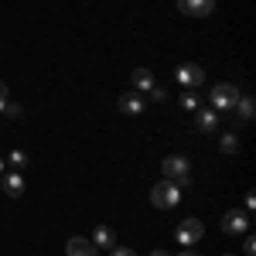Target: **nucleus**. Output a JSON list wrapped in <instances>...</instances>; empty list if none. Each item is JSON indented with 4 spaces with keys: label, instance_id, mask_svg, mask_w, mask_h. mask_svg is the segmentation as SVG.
<instances>
[{
    "label": "nucleus",
    "instance_id": "1",
    "mask_svg": "<svg viewBox=\"0 0 256 256\" xmlns=\"http://www.w3.org/2000/svg\"><path fill=\"white\" fill-rule=\"evenodd\" d=\"M150 202H154V208H164V212H168V208H178V205H181V188H178L174 181L164 178V181H158V184L150 188Z\"/></svg>",
    "mask_w": 256,
    "mask_h": 256
},
{
    "label": "nucleus",
    "instance_id": "2",
    "mask_svg": "<svg viewBox=\"0 0 256 256\" xmlns=\"http://www.w3.org/2000/svg\"><path fill=\"white\" fill-rule=\"evenodd\" d=\"M160 174L168 178V181H174L178 188L192 184V174H188V158H181V154H171V158L160 160Z\"/></svg>",
    "mask_w": 256,
    "mask_h": 256
},
{
    "label": "nucleus",
    "instance_id": "3",
    "mask_svg": "<svg viewBox=\"0 0 256 256\" xmlns=\"http://www.w3.org/2000/svg\"><path fill=\"white\" fill-rule=\"evenodd\" d=\"M239 99V89L232 86V82H218V86H212V96H208V102H212V110L216 113H226V110H232Z\"/></svg>",
    "mask_w": 256,
    "mask_h": 256
},
{
    "label": "nucleus",
    "instance_id": "4",
    "mask_svg": "<svg viewBox=\"0 0 256 256\" xmlns=\"http://www.w3.org/2000/svg\"><path fill=\"white\" fill-rule=\"evenodd\" d=\"M174 79L181 89H198V86H205V68L195 65V62H188V65H178L174 68Z\"/></svg>",
    "mask_w": 256,
    "mask_h": 256
},
{
    "label": "nucleus",
    "instance_id": "5",
    "mask_svg": "<svg viewBox=\"0 0 256 256\" xmlns=\"http://www.w3.org/2000/svg\"><path fill=\"white\" fill-rule=\"evenodd\" d=\"M218 229H222L226 236H246V229H250V212H239V208L226 212L222 222H218Z\"/></svg>",
    "mask_w": 256,
    "mask_h": 256
},
{
    "label": "nucleus",
    "instance_id": "6",
    "mask_svg": "<svg viewBox=\"0 0 256 256\" xmlns=\"http://www.w3.org/2000/svg\"><path fill=\"white\" fill-rule=\"evenodd\" d=\"M174 236H178V242H181V246H195L198 239L205 236V226H202L198 218H184V222L174 229Z\"/></svg>",
    "mask_w": 256,
    "mask_h": 256
},
{
    "label": "nucleus",
    "instance_id": "7",
    "mask_svg": "<svg viewBox=\"0 0 256 256\" xmlns=\"http://www.w3.org/2000/svg\"><path fill=\"white\" fill-rule=\"evenodd\" d=\"M178 10L188 18H208L216 10V0H178Z\"/></svg>",
    "mask_w": 256,
    "mask_h": 256
},
{
    "label": "nucleus",
    "instance_id": "8",
    "mask_svg": "<svg viewBox=\"0 0 256 256\" xmlns=\"http://www.w3.org/2000/svg\"><path fill=\"white\" fill-rule=\"evenodd\" d=\"M65 256H99V250L92 246V239L86 236H72L65 242Z\"/></svg>",
    "mask_w": 256,
    "mask_h": 256
},
{
    "label": "nucleus",
    "instance_id": "9",
    "mask_svg": "<svg viewBox=\"0 0 256 256\" xmlns=\"http://www.w3.org/2000/svg\"><path fill=\"white\" fill-rule=\"evenodd\" d=\"M116 106H120V113H126V116H140V113L147 110V102H144L140 92H123Z\"/></svg>",
    "mask_w": 256,
    "mask_h": 256
},
{
    "label": "nucleus",
    "instance_id": "10",
    "mask_svg": "<svg viewBox=\"0 0 256 256\" xmlns=\"http://www.w3.org/2000/svg\"><path fill=\"white\" fill-rule=\"evenodd\" d=\"M195 126H198V130H205V134L218 130V113L212 110V106H202V110H195Z\"/></svg>",
    "mask_w": 256,
    "mask_h": 256
},
{
    "label": "nucleus",
    "instance_id": "11",
    "mask_svg": "<svg viewBox=\"0 0 256 256\" xmlns=\"http://www.w3.org/2000/svg\"><path fill=\"white\" fill-rule=\"evenodd\" d=\"M0 184H4V195H7V198H20V195H24V178H20V171L0 174Z\"/></svg>",
    "mask_w": 256,
    "mask_h": 256
},
{
    "label": "nucleus",
    "instance_id": "12",
    "mask_svg": "<svg viewBox=\"0 0 256 256\" xmlns=\"http://www.w3.org/2000/svg\"><path fill=\"white\" fill-rule=\"evenodd\" d=\"M236 116H239V123H250L253 120V113H256V99L250 96V92H239V99H236Z\"/></svg>",
    "mask_w": 256,
    "mask_h": 256
},
{
    "label": "nucleus",
    "instance_id": "13",
    "mask_svg": "<svg viewBox=\"0 0 256 256\" xmlns=\"http://www.w3.org/2000/svg\"><path fill=\"white\" fill-rule=\"evenodd\" d=\"M92 246H96V250H113V246H116V232H113L110 226H96V229H92Z\"/></svg>",
    "mask_w": 256,
    "mask_h": 256
},
{
    "label": "nucleus",
    "instance_id": "14",
    "mask_svg": "<svg viewBox=\"0 0 256 256\" xmlns=\"http://www.w3.org/2000/svg\"><path fill=\"white\" fill-rule=\"evenodd\" d=\"M130 79H134V86H137V89H144V92H150V89L158 86V82H154V72H150V68H144V65L130 72Z\"/></svg>",
    "mask_w": 256,
    "mask_h": 256
},
{
    "label": "nucleus",
    "instance_id": "15",
    "mask_svg": "<svg viewBox=\"0 0 256 256\" xmlns=\"http://www.w3.org/2000/svg\"><path fill=\"white\" fill-rule=\"evenodd\" d=\"M218 150H222L226 158H232V154L239 150V137L232 134V130H229V134H222V140H218Z\"/></svg>",
    "mask_w": 256,
    "mask_h": 256
},
{
    "label": "nucleus",
    "instance_id": "16",
    "mask_svg": "<svg viewBox=\"0 0 256 256\" xmlns=\"http://www.w3.org/2000/svg\"><path fill=\"white\" fill-rule=\"evenodd\" d=\"M7 164H10V168H14V171H20V168H24V164H28V154H24V150H18V147H14V150H10V154H7Z\"/></svg>",
    "mask_w": 256,
    "mask_h": 256
},
{
    "label": "nucleus",
    "instance_id": "17",
    "mask_svg": "<svg viewBox=\"0 0 256 256\" xmlns=\"http://www.w3.org/2000/svg\"><path fill=\"white\" fill-rule=\"evenodd\" d=\"M181 110H188V113H195V110H202V99H198L195 92H184V96H181Z\"/></svg>",
    "mask_w": 256,
    "mask_h": 256
},
{
    "label": "nucleus",
    "instance_id": "18",
    "mask_svg": "<svg viewBox=\"0 0 256 256\" xmlns=\"http://www.w3.org/2000/svg\"><path fill=\"white\" fill-rule=\"evenodd\" d=\"M0 116H4V120H18V116H20V106L7 99V102H4V110H0Z\"/></svg>",
    "mask_w": 256,
    "mask_h": 256
},
{
    "label": "nucleus",
    "instance_id": "19",
    "mask_svg": "<svg viewBox=\"0 0 256 256\" xmlns=\"http://www.w3.org/2000/svg\"><path fill=\"white\" fill-rule=\"evenodd\" d=\"M150 99H158V102H164V99H168V92H164L160 86H154V89H150Z\"/></svg>",
    "mask_w": 256,
    "mask_h": 256
},
{
    "label": "nucleus",
    "instance_id": "20",
    "mask_svg": "<svg viewBox=\"0 0 256 256\" xmlns=\"http://www.w3.org/2000/svg\"><path fill=\"white\" fill-rule=\"evenodd\" d=\"M242 253H246V256H253V253H256V242H253V236H250L246 242H242Z\"/></svg>",
    "mask_w": 256,
    "mask_h": 256
},
{
    "label": "nucleus",
    "instance_id": "21",
    "mask_svg": "<svg viewBox=\"0 0 256 256\" xmlns=\"http://www.w3.org/2000/svg\"><path fill=\"white\" fill-rule=\"evenodd\" d=\"M253 208H256V195H253V192H246V212H253Z\"/></svg>",
    "mask_w": 256,
    "mask_h": 256
},
{
    "label": "nucleus",
    "instance_id": "22",
    "mask_svg": "<svg viewBox=\"0 0 256 256\" xmlns=\"http://www.w3.org/2000/svg\"><path fill=\"white\" fill-rule=\"evenodd\" d=\"M113 256H137L134 250H123V246H113Z\"/></svg>",
    "mask_w": 256,
    "mask_h": 256
},
{
    "label": "nucleus",
    "instance_id": "23",
    "mask_svg": "<svg viewBox=\"0 0 256 256\" xmlns=\"http://www.w3.org/2000/svg\"><path fill=\"white\" fill-rule=\"evenodd\" d=\"M4 102H7V82H0V110H4Z\"/></svg>",
    "mask_w": 256,
    "mask_h": 256
},
{
    "label": "nucleus",
    "instance_id": "24",
    "mask_svg": "<svg viewBox=\"0 0 256 256\" xmlns=\"http://www.w3.org/2000/svg\"><path fill=\"white\" fill-rule=\"evenodd\" d=\"M150 256H168V253H164V250H150Z\"/></svg>",
    "mask_w": 256,
    "mask_h": 256
},
{
    "label": "nucleus",
    "instance_id": "25",
    "mask_svg": "<svg viewBox=\"0 0 256 256\" xmlns=\"http://www.w3.org/2000/svg\"><path fill=\"white\" fill-rule=\"evenodd\" d=\"M178 256H198V253H188V250H184V253H178Z\"/></svg>",
    "mask_w": 256,
    "mask_h": 256
},
{
    "label": "nucleus",
    "instance_id": "26",
    "mask_svg": "<svg viewBox=\"0 0 256 256\" xmlns=\"http://www.w3.org/2000/svg\"><path fill=\"white\" fill-rule=\"evenodd\" d=\"M4 164H7V160H4V158H0V174H4Z\"/></svg>",
    "mask_w": 256,
    "mask_h": 256
},
{
    "label": "nucleus",
    "instance_id": "27",
    "mask_svg": "<svg viewBox=\"0 0 256 256\" xmlns=\"http://www.w3.org/2000/svg\"><path fill=\"white\" fill-rule=\"evenodd\" d=\"M226 256H232V253H226Z\"/></svg>",
    "mask_w": 256,
    "mask_h": 256
}]
</instances>
